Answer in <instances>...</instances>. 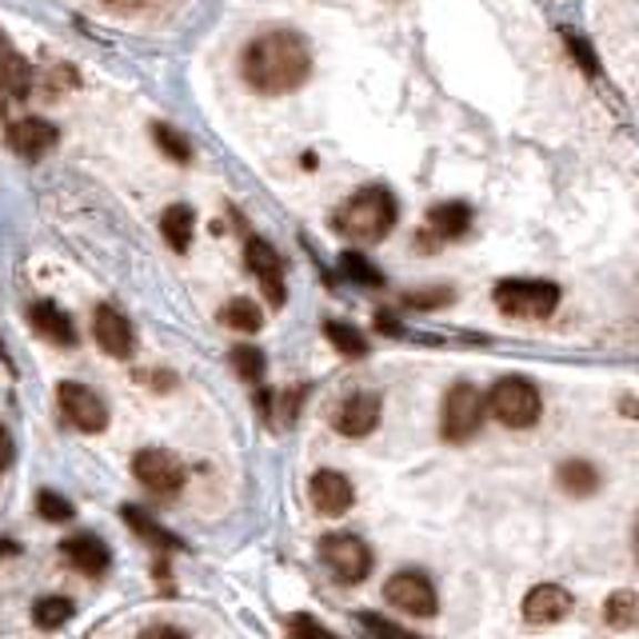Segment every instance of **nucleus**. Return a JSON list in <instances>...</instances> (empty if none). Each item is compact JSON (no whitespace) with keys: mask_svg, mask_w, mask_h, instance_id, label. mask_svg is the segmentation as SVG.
Instances as JSON below:
<instances>
[{"mask_svg":"<svg viewBox=\"0 0 639 639\" xmlns=\"http://www.w3.org/2000/svg\"><path fill=\"white\" fill-rule=\"evenodd\" d=\"M312 72V49L308 40L292 29L264 32L260 40H252L244 52V80L264 97H284L296 92Z\"/></svg>","mask_w":639,"mask_h":639,"instance_id":"nucleus-1","label":"nucleus"},{"mask_svg":"<svg viewBox=\"0 0 639 639\" xmlns=\"http://www.w3.org/2000/svg\"><path fill=\"white\" fill-rule=\"evenodd\" d=\"M396 224V196L388 189H359L356 196L339 209L336 229L348 240H359V244H372V240H384Z\"/></svg>","mask_w":639,"mask_h":639,"instance_id":"nucleus-2","label":"nucleus"},{"mask_svg":"<svg viewBox=\"0 0 639 639\" xmlns=\"http://www.w3.org/2000/svg\"><path fill=\"white\" fill-rule=\"evenodd\" d=\"M539 408H544V399H539L536 384L524 376L496 379V388L488 392V412L504 428H531L539 419Z\"/></svg>","mask_w":639,"mask_h":639,"instance_id":"nucleus-3","label":"nucleus"},{"mask_svg":"<svg viewBox=\"0 0 639 639\" xmlns=\"http://www.w3.org/2000/svg\"><path fill=\"white\" fill-rule=\"evenodd\" d=\"M491 296H496V308L504 316L516 320H544L559 304V288L548 280H504V284H496Z\"/></svg>","mask_w":639,"mask_h":639,"instance_id":"nucleus-4","label":"nucleus"},{"mask_svg":"<svg viewBox=\"0 0 639 639\" xmlns=\"http://www.w3.org/2000/svg\"><path fill=\"white\" fill-rule=\"evenodd\" d=\"M484 412H488V399L479 396V388L456 384L444 396V408H439V436L448 439V444H464V439H471L479 432Z\"/></svg>","mask_w":639,"mask_h":639,"instance_id":"nucleus-5","label":"nucleus"},{"mask_svg":"<svg viewBox=\"0 0 639 639\" xmlns=\"http://www.w3.org/2000/svg\"><path fill=\"white\" fill-rule=\"evenodd\" d=\"M320 556L332 568V576L344 579V584H359L372 571V551L359 536H344V531L324 536L320 539Z\"/></svg>","mask_w":639,"mask_h":639,"instance_id":"nucleus-6","label":"nucleus"},{"mask_svg":"<svg viewBox=\"0 0 639 639\" xmlns=\"http://www.w3.org/2000/svg\"><path fill=\"white\" fill-rule=\"evenodd\" d=\"M384 599H388L392 608L404 611V616H419V619L436 616L439 608L436 588H432V579L424 576V571H396V576L384 584Z\"/></svg>","mask_w":639,"mask_h":639,"instance_id":"nucleus-7","label":"nucleus"},{"mask_svg":"<svg viewBox=\"0 0 639 639\" xmlns=\"http://www.w3.org/2000/svg\"><path fill=\"white\" fill-rule=\"evenodd\" d=\"M57 404H60V412H64V419H69L72 428H80V432H104V428H109V404H104V399H100L92 388L77 384V379H64V384H60Z\"/></svg>","mask_w":639,"mask_h":639,"instance_id":"nucleus-8","label":"nucleus"},{"mask_svg":"<svg viewBox=\"0 0 639 639\" xmlns=\"http://www.w3.org/2000/svg\"><path fill=\"white\" fill-rule=\"evenodd\" d=\"M132 476L152 491V496H176L184 488V464L164 448H144L132 459Z\"/></svg>","mask_w":639,"mask_h":639,"instance_id":"nucleus-9","label":"nucleus"},{"mask_svg":"<svg viewBox=\"0 0 639 639\" xmlns=\"http://www.w3.org/2000/svg\"><path fill=\"white\" fill-rule=\"evenodd\" d=\"M571 611V591L559 588V584H536V588L524 596V619L536 623V628H551Z\"/></svg>","mask_w":639,"mask_h":639,"instance_id":"nucleus-10","label":"nucleus"},{"mask_svg":"<svg viewBox=\"0 0 639 639\" xmlns=\"http://www.w3.org/2000/svg\"><path fill=\"white\" fill-rule=\"evenodd\" d=\"M376 424H379V396H372V392L348 396L336 408V416H332V428H336L339 436H352V439L368 436Z\"/></svg>","mask_w":639,"mask_h":639,"instance_id":"nucleus-11","label":"nucleus"},{"mask_svg":"<svg viewBox=\"0 0 639 639\" xmlns=\"http://www.w3.org/2000/svg\"><path fill=\"white\" fill-rule=\"evenodd\" d=\"M308 496H312V508H316L320 516H344V511L352 508L356 491H352L348 476H339V471L324 468V471H316V476H312Z\"/></svg>","mask_w":639,"mask_h":639,"instance_id":"nucleus-12","label":"nucleus"},{"mask_svg":"<svg viewBox=\"0 0 639 639\" xmlns=\"http://www.w3.org/2000/svg\"><path fill=\"white\" fill-rule=\"evenodd\" d=\"M92 336L109 356L129 359L132 348H136V332H132L129 316H120L116 308H97V320H92Z\"/></svg>","mask_w":639,"mask_h":639,"instance_id":"nucleus-13","label":"nucleus"},{"mask_svg":"<svg viewBox=\"0 0 639 639\" xmlns=\"http://www.w3.org/2000/svg\"><path fill=\"white\" fill-rule=\"evenodd\" d=\"M57 144V129L49 120L40 116H24V120H12L9 124V149L24 160H40L44 152Z\"/></svg>","mask_w":639,"mask_h":639,"instance_id":"nucleus-14","label":"nucleus"},{"mask_svg":"<svg viewBox=\"0 0 639 639\" xmlns=\"http://www.w3.org/2000/svg\"><path fill=\"white\" fill-rule=\"evenodd\" d=\"M248 268L252 276L260 280V288H264V296L272 300V304H284V264H280L276 248H268L264 240H248Z\"/></svg>","mask_w":639,"mask_h":639,"instance_id":"nucleus-15","label":"nucleus"},{"mask_svg":"<svg viewBox=\"0 0 639 639\" xmlns=\"http://www.w3.org/2000/svg\"><path fill=\"white\" fill-rule=\"evenodd\" d=\"M60 551H64V559H69L77 571H84V576H104L112 564L109 544L100 536H89V531H84V536H69L60 544Z\"/></svg>","mask_w":639,"mask_h":639,"instance_id":"nucleus-16","label":"nucleus"},{"mask_svg":"<svg viewBox=\"0 0 639 639\" xmlns=\"http://www.w3.org/2000/svg\"><path fill=\"white\" fill-rule=\"evenodd\" d=\"M29 320H32V328L49 339V344H57V348H72V344H77V328H72L69 312L57 308V304H49V300L32 304Z\"/></svg>","mask_w":639,"mask_h":639,"instance_id":"nucleus-17","label":"nucleus"},{"mask_svg":"<svg viewBox=\"0 0 639 639\" xmlns=\"http://www.w3.org/2000/svg\"><path fill=\"white\" fill-rule=\"evenodd\" d=\"M428 229L436 240H459L471 229V209L468 204H459V200H452V204H436V209L428 212Z\"/></svg>","mask_w":639,"mask_h":639,"instance_id":"nucleus-18","label":"nucleus"},{"mask_svg":"<svg viewBox=\"0 0 639 639\" xmlns=\"http://www.w3.org/2000/svg\"><path fill=\"white\" fill-rule=\"evenodd\" d=\"M160 232H164V240H169V248L189 252L192 232H196V216H192L189 204H172V209L164 212V220H160Z\"/></svg>","mask_w":639,"mask_h":639,"instance_id":"nucleus-19","label":"nucleus"},{"mask_svg":"<svg viewBox=\"0 0 639 639\" xmlns=\"http://www.w3.org/2000/svg\"><path fill=\"white\" fill-rule=\"evenodd\" d=\"M556 479L568 496H591V491L599 488V471L591 468L588 459H568V464H559Z\"/></svg>","mask_w":639,"mask_h":639,"instance_id":"nucleus-20","label":"nucleus"},{"mask_svg":"<svg viewBox=\"0 0 639 639\" xmlns=\"http://www.w3.org/2000/svg\"><path fill=\"white\" fill-rule=\"evenodd\" d=\"M72 599H64V596H44V599H37V608H32V623H37L40 631H57V628H64L72 619Z\"/></svg>","mask_w":639,"mask_h":639,"instance_id":"nucleus-21","label":"nucleus"},{"mask_svg":"<svg viewBox=\"0 0 639 639\" xmlns=\"http://www.w3.org/2000/svg\"><path fill=\"white\" fill-rule=\"evenodd\" d=\"M220 324L232 332H260V324H264V316H260V308L252 304V300L236 296L229 300L224 308H220Z\"/></svg>","mask_w":639,"mask_h":639,"instance_id":"nucleus-22","label":"nucleus"},{"mask_svg":"<svg viewBox=\"0 0 639 639\" xmlns=\"http://www.w3.org/2000/svg\"><path fill=\"white\" fill-rule=\"evenodd\" d=\"M604 619H608V628H636L639 623V596L636 591H616V596H608V604H604Z\"/></svg>","mask_w":639,"mask_h":639,"instance_id":"nucleus-23","label":"nucleus"},{"mask_svg":"<svg viewBox=\"0 0 639 639\" xmlns=\"http://www.w3.org/2000/svg\"><path fill=\"white\" fill-rule=\"evenodd\" d=\"M124 519H129V528L136 531V536L152 539L156 548H164V551H176V548H180V539L172 536V531H164V528H160V524H152V519H144V516H140V508H124Z\"/></svg>","mask_w":639,"mask_h":639,"instance_id":"nucleus-24","label":"nucleus"},{"mask_svg":"<svg viewBox=\"0 0 639 639\" xmlns=\"http://www.w3.org/2000/svg\"><path fill=\"white\" fill-rule=\"evenodd\" d=\"M232 368H236L240 379L260 384V379H264V352H260L256 344H240V348H232Z\"/></svg>","mask_w":639,"mask_h":639,"instance_id":"nucleus-25","label":"nucleus"},{"mask_svg":"<svg viewBox=\"0 0 639 639\" xmlns=\"http://www.w3.org/2000/svg\"><path fill=\"white\" fill-rule=\"evenodd\" d=\"M324 332H328V339L336 344V352H344V356L359 359L364 352H368V339L359 336L356 328H348V324H336V320H332V324H328Z\"/></svg>","mask_w":639,"mask_h":639,"instance_id":"nucleus-26","label":"nucleus"},{"mask_svg":"<svg viewBox=\"0 0 639 639\" xmlns=\"http://www.w3.org/2000/svg\"><path fill=\"white\" fill-rule=\"evenodd\" d=\"M359 628L368 631L372 639H424V636H412V631L396 628V623L384 616H359Z\"/></svg>","mask_w":639,"mask_h":639,"instance_id":"nucleus-27","label":"nucleus"},{"mask_svg":"<svg viewBox=\"0 0 639 639\" xmlns=\"http://www.w3.org/2000/svg\"><path fill=\"white\" fill-rule=\"evenodd\" d=\"M37 511L44 519H52V524H64V519H72V504L64 496H57V491H40V496H37Z\"/></svg>","mask_w":639,"mask_h":639,"instance_id":"nucleus-28","label":"nucleus"},{"mask_svg":"<svg viewBox=\"0 0 639 639\" xmlns=\"http://www.w3.org/2000/svg\"><path fill=\"white\" fill-rule=\"evenodd\" d=\"M152 136H156V144L164 149V156H172V160H189L192 156L189 140L180 136V132H172L169 124H156V129H152Z\"/></svg>","mask_w":639,"mask_h":639,"instance_id":"nucleus-29","label":"nucleus"},{"mask_svg":"<svg viewBox=\"0 0 639 639\" xmlns=\"http://www.w3.org/2000/svg\"><path fill=\"white\" fill-rule=\"evenodd\" d=\"M339 264H344V272H348V276L356 280V284H372V288L379 284V272L372 268V264H368L364 256H356V252H348V256L339 260Z\"/></svg>","mask_w":639,"mask_h":639,"instance_id":"nucleus-30","label":"nucleus"},{"mask_svg":"<svg viewBox=\"0 0 639 639\" xmlns=\"http://www.w3.org/2000/svg\"><path fill=\"white\" fill-rule=\"evenodd\" d=\"M288 636L292 639H336L324 623H316V619L308 616H292L288 619Z\"/></svg>","mask_w":639,"mask_h":639,"instance_id":"nucleus-31","label":"nucleus"},{"mask_svg":"<svg viewBox=\"0 0 639 639\" xmlns=\"http://www.w3.org/2000/svg\"><path fill=\"white\" fill-rule=\"evenodd\" d=\"M448 300H452V292L439 288V292H419V296H408L404 304H408V308H436V304H448Z\"/></svg>","mask_w":639,"mask_h":639,"instance_id":"nucleus-32","label":"nucleus"},{"mask_svg":"<svg viewBox=\"0 0 639 639\" xmlns=\"http://www.w3.org/2000/svg\"><path fill=\"white\" fill-rule=\"evenodd\" d=\"M140 639H189L180 628H172V623H152L149 631H140Z\"/></svg>","mask_w":639,"mask_h":639,"instance_id":"nucleus-33","label":"nucleus"},{"mask_svg":"<svg viewBox=\"0 0 639 639\" xmlns=\"http://www.w3.org/2000/svg\"><path fill=\"white\" fill-rule=\"evenodd\" d=\"M9 464H12V436L0 428V471L9 468Z\"/></svg>","mask_w":639,"mask_h":639,"instance_id":"nucleus-34","label":"nucleus"},{"mask_svg":"<svg viewBox=\"0 0 639 639\" xmlns=\"http://www.w3.org/2000/svg\"><path fill=\"white\" fill-rule=\"evenodd\" d=\"M100 4H109V9H136L144 0H100Z\"/></svg>","mask_w":639,"mask_h":639,"instance_id":"nucleus-35","label":"nucleus"},{"mask_svg":"<svg viewBox=\"0 0 639 639\" xmlns=\"http://www.w3.org/2000/svg\"><path fill=\"white\" fill-rule=\"evenodd\" d=\"M9 556H17V544H12V539H0V559H9Z\"/></svg>","mask_w":639,"mask_h":639,"instance_id":"nucleus-36","label":"nucleus"},{"mask_svg":"<svg viewBox=\"0 0 639 639\" xmlns=\"http://www.w3.org/2000/svg\"><path fill=\"white\" fill-rule=\"evenodd\" d=\"M636 556H639V524H636Z\"/></svg>","mask_w":639,"mask_h":639,"instance_id":"nucleus-37","label":"nucleus"}]
</instances>
